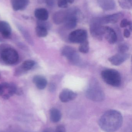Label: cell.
<instances>
[{"instance_id": "obj_1", "label": "cell", "mask_w": 132, "mask_h": 132, "mask_svg": "<svg viewBox=\"0 0 132 132\" xmlns=\"http://www.w3.org/2000/svg\"><path fill=\"white\" fill-rule=\"evenodd\" d=\"M123 121L122 115L118 111L110 110L100 117L99 125L105 132H115L121 126Z\"/></svg>"}, {"instance_id": "obj_2", "label": "cell", "mask_w": 132, "mask_h": 132, "mask_svg": "<svg viewBox=\"0 0 132 132\" xmlns=\"http://www.w3.org/2000/svg\"><path fill=\"white\" fill-rule=\"evenodd\" d=\"M101 76L104 81L108 84L114 87H118L121 84V77L119 71L114 69L104 70Z\"/></svg>"}, {"instance_id": "obj_3", "label": "cell", "mask_w": 132, "mask_h": 132, "mask_svg": "<svg viewBox=\"0 0 132 132\" xmlns=\"http://www.w3.org/2000/svg\"><path fill=\"white\" fill-rule=\"evenodd\" d=\"M88 99L95 102H101L105 98V94L97 82H91L85 93Z\"/></svg>"}, {"instance_id": "obj_4", "label": "cell", "mask_w": 132, "mask_h": 132, "mask_svg": "<svg viewBox=\"0 0 132 132\" xmlns=\"http://www.w3.org/2000/svg\"><path fill=\"white\" fill-rule=\"evenodd\" d=\"M0 57L2 61L9 65H12L18 62L19 55L16 50L10 47L1 49Z\"/></svg>"}, {"instance_id": "obj_5", "label": "cell", "mask_w": 132, "mask_h": 132, "mask_svg": "<svg viewBox=\"0 0 132 132\" xmlns=\"http://www.w3.org/2000/svg\"><path fill=\"white\" fill-rule=\"evenodd\" d=\"M62 54L72 64L79 65L81 63V59L76 50L69 46H65L62 50Z\"/></svg>"}, {"instance_id": "obj_6", "label": "cell", "mask_w": 132, "mask_h": 132, "mask_svg": "<svg viewBox=\"0 0 132 132\" xmlns=\"http://www.w3.org/2000/svg\"><path fill=\"white\" fill-rule=\"evenodd\" d=\"M105 31V26L99 23L96 18L93 19L90 26V32L94 38L101 41L103 39Z\"/></svg>"}, {"instance_id": "obj_7", "label": "cell", "mask_w": 132, "mask_h": 132, "mask_svg": "<svg viewBox=\"0 0 132 132\" xmlns=\"http://www.w3.org/2000/svg\"><path fill=\"white\" fill-rule=\"evenodd\" d=\"M79 13V12L76 9L67 11V15L64 22L65 27L67 29H73L76 27Z\"/></svg>"}, {"instance_id": "obj_8", "label": "cell", "mask_w": 132, "mask_h": 132, "mask_svg": "<svg viewBox=\"0 0 132 132\" xmlns=\"http://www.w3.org/2000/svg\"><path fill=\"white\" fill-rule=\"evenodd\" d=\"M87 32L86 30L79 29L70 33L68 39L71 42L81 44L87 39Z\"/></svg>"}, {"instance_id": "obj_9", "label": "cell", "mask_w": 132, "mask_h": 132, "mask_svg": "<svg viewBox=\"0 0 132 132\" xmlns=\"http://www.w3.org/2000/svg\"><path fill=\"white\" fill-rule=\"evenodd\" d=\"M123 16L121 12L115 13L102 18H96L98 22L101 25L104 24H114L118 22Z\"/></svg>"}, {"instance_id": "obj_10", "label": "cell", "mask_w": 132, "mask_h": 132, "mask_svg": "<svg viewBox=\"0 0 132 132\" xmlns=\"http://www.w3.org/2000/svg\"><path fill=\"white\" fill-rule=\"evenodd\" d=\"M77 96L76 93L69 89H64L59 95L60 100L63 102H67L74 100Z\"/></svg>"}, {"instance_id": "obj_11", "label": "cell", "mask_w": 132, "mask_h": 132, "mask_svg": "<svg viewBox=\"0 0 132 132\" xmlns=\"http://www.w3.org/2000/svg\"><path fill=\"white\" fill-rule=\"evenodd\" d=\"M129 57V55L127 53H119L108 59V61L114 65L118 66L122 64Z\"/></svg>"}, {"instance_id": "obj_12", "label": "cell", "mask_w": 132, "mask_h": 132, "mask_svg": "<svg viewBox=\"0 0 132 132\" xmlns=\"http://www.w3.org/2000/svg\"><path fill=\"white\" fill-rule=\"evenodd\" d=\"M104 36L108 42L111 44H114L118 39L117 34L115 31L108 26H105Z\"/></svg>"}, {"instance_id": "obj_13", "label": "cell", "mask_w": 132, "mask_h": 132, "mask_svg": "<svg viewBox=\"0 0 132 132\" xmlns=\"http://www.w3.org/2000/svg\"><path fill=\"white\" fill-rule=\"evenodd\" d=\"M12 6L15 11L24 10L29 3V0H11Z\"/></svg>"}, {"instance_id": "obj_14", "label": "cell", "mask_w": 132, "mask_h": 132, "mask_svg": "<svg viewBox=\"0 0 132 132\" xmlns=\"http://www.w3.org/2000/svg\"><path fill=\"white\" fill-rule=\"evenodd\" d=\"M11 26L8 22L4 21L0 22V32L5 38H9L11 35Z\"/></svg>"}, {"instance_id": "obj_15", "label": "cell", "mask_w": 132, "mask_h": 132, "mask_svg": "<svg viewBox=\"0 0 132 132\" xmlns=\"http://www.w3.org/2000/svg\"><path fill=\"white\" fill-rule=\"evenodd\" d=\"M33 82L38 89L43 90L47 85V81L43 76L36 75L33 78Z\"/></svg>"}, {"instance_id": "obj_16", "label": "cell", "mask_w": 132, "mask_h": 132, "mask_svg": "<svg viewBox=\"0 0 132 132\" xmlns=\"http://www.w3.org/2000/svg\"><path fill=\"white\" fill-rule=\"evenodd\" d=\"M100 6L102 9L107 11H112L116 7L114 0H98Z\"/></svg>"}, {"instance_id": "obj_17", "label": "cell", "mask_w": 132, "mask_h": 132, "mask_svg": "<svg viewBox=\"0 0 132 132\" xmlns=\"http://www.w3.org/2000/svg\"><path fill=\"white\" fill-rule=\"evenodd\" d=\"M67 11H60L56 12L53 16V21L56 24H60L64 22L67 15Z\"/></svg>"}, {"instance_id": "obj_18", "label": "cell", "mask_w": 132, "mask_h": 132, "mask_svg": "<svg viewBox=\"0 0 132 132\" xmlns=\"http://www.w3.org/2000/svg\"><path fill=\"white\" fill-rule=\"evenodd\" d=\"M34 14L35 17L40 21H46L49 18V12L45 9H37L35 10Z\"/></svg>"}, {"instance_id": "obj_19", "label": "cell", "mask_w": 132, "mask_h": 132, "mask_svg": "<svg viewBox=\"0 0 132 132\" xmlns=\"http://www.w3.org/2000/svg\"><path fill=\"white\" fill-rule=\"evenodd\" d=\"M50 116L51 121L52 122L56 123L60 121L62 117V114L59 110L57 109L53 108L50 111Z\"/></svg>"}, {"instance_id": "obj_20", "label": "cell", "mask_w": 132, "mask_h": 132, "mask_svg": "<svg viewBox=\"0 0 132 132\" xmlns=\"http://www.w3.org/2000/svg\"><path fill=\"white\" fill-rule=\"evenodd\" d=\"M35 65L34 61L32 60H27L25 61L20 67L21 69L24 72L31 70Z\"/></svg>"}, {"instance_id": "obj_21", "label": "cell", "mask_w": 132, "mask_h": 132, "mask_svg": "<svg viewBox=\"0 0 132 132\" xmlns=\"http://www.w3.org/2000/svg\"><path fill=\"white\" fill-rule=\"evenodd\" d=\"M36 32L37 36L41 38L46 37L48 35L47 29L40 26H38L36 28Z\"/></svg>"}, {"instance_id": "obj_22", "label": "cell", "mask_w": 132, "mask_h": 132, "mask_svg": "<svg viewBox=\"0 0 132 132\" xmlns=\"http://www.w3.org/2000/svg\"><path fill=\"white\" fill-rule=\"evenodd\" d=\"M18 28L19 30V31H21V33L22 34L24 38L27 40V42H29V43L31 44V45L32 44L33 42L32 39L31 38V36H30V35H29L28 32L26 31L25 29L23 28L22 26H19V25H18Z\"/></svg>"}, {"instance_id": "obj_23", "label": "cell", "mask_w": 132, "mask_h": 132, "mask_svg": "<svg viewBox=\"0 0 132 132\" xmlns=\"http://www.w3.org/2000/svg\"><path fill=\"white\" fill-rule=\"evenodd\" d=\"M89 50V42L87 39L81 43L79 47V51L81 53H87Z\"/></svg>"}, {"instance_id": "obj_24", "label": "cell", "mask_w": 132, "mask_h": 132, "mask_svg": "<svg viewBox=\"0 0 132 132\" xmlns=\"http://www.w3.org/2000/svg\"><path fill=\"white\" fill-rule=\"evenodd\" d=\"M18 88L16 85L14 83L9 84L8 87L7 89L8 90V94L10 97L13 96L14 94H16Z\"/></svg>"}, {"instance_id": "obj_25", "label": "cell", "mask_w": 132, "mask_h": 132, "mask_svg": "<svg viewBox=\"0 0 132 132\" xmlns=\"http://www.w3.org/2000/svg\"><path fill=\"white\" fill-rule=\"evenodd\" d=\"M74 0H59L57 3L58 7L61 8H66L68 7V4H72Z\"/></svg>"}, {"instance_id": "obj_26", "label": "cell", "mask_w": 132, "mask_h": 132, "mask_svg": "<svg viewBox=\"0 0 132 132\" xmlns=\"http://www.w3.org/2000/svg\"><path fill=\"white\" fill-rule=\"evenodd\" d=\"M129 49V47L128 45L126 44H121L119 45L118 46L119 53H127Z\"/></svg>"}, {"instance_id": "obj_27", "label": "cell", "mask_w": 132, "mask_h": 132, "mask_svg": "<svg viewBox=\"0 0 132 132\" xmlns=\"http://www.w3.org/2000/svg\"><path fill=\"white\" fill-rule=\"evenodd\" d=\"M127 26H129V29H132V22L131 21H128L126 19H122L120 23V26L121 28H125Z\"/></svg>"}, {"instance_id": "obj_28", "label": "cell", "mask_w": 132, "mask_h": 132, "mask_svg": "<svg viewBox=\"0 0 132 132\" xmlns=\"http://www.w3.org/2000/svg\"><path fill=\"white\" fill-rule=\"evenodd\" d=\"M119 5L122 8L125 9H129L131 8V4L126 2H122L121 1H119Z\"/></svg>"}, {"instance_id": "obj_29", "label": "cell", "mask_w": 132, "mask_h": 132, "mask_svg": "<svg viewBox=\"0 0 132 132\" xmlns=\"http://www.w3.org/2000/svg\"><path fill=\"white\" fill-rule=\"evenodd\" d=\"M45 21H40L38 22V26L45 27L46 29L49 28L50 27L49 24L48 22H45Z\"/></svg>"}, {"instance_id": "obj_30", "label": "cell", "mask_w": 132, "mask_h": 132, "mask_svg": "<svg viewBox=\"0 0 132 132\" xmlns=\"http://www.w3.org/2000/svg\"><path fill=\"white\" fill-rule=\"evenodd\" d=\"M55 131L56 132H66L65 127L62 125H60L57 126Z\"/></svg>"}, {"instance_id": "obj_31", "label": "cell", "mask_w": 132, "mask_h": 132, "mask_svg": "<svg viewBox=\"0 0 132 132\" xmlns=\"http://www.w3.org/2000/svg\"><path fill=\"white\" fill-rule=\"evenodd\" d=\"M131 35L130 30L128 29H125L124 31V36L125 38H129Z\"/></svg>"}, {"instance_id": "obj_32", "label": "cell", "mask_w": 132, "mask_h": 132, "mask_svg": "<svg viewBox=\"0 0 132 132\" xmlns=\"http://www.w3.org/2000/svg\"><path fill=\"white\" fill-rule=\"evenodd\" d=\"M56 86L54 84H50V85L49 87V90L51 92H53L56 90Z\"/></svg>"}, {"instance_id": "obj_33", "label": "cell", "mask_w": 132, "mask_h": 132, "mask_svg": "<svg viewBox=\"0 0 132 132\" xmlns=\"http://www.w3.org/2000/svg\"><path fill=\"white\" fill-rule=\"evenodd\" d=\"M4 88H3L2 84H0V96H2L4 94Z\"/></svg>"}, {"instance_id": "obj_34", "label": "cell", "mask_w": 132, "mask_h": 132, "mask_svg": "<svg viewBox=\"0 0 132 132\" xmlns=\"http://www.w3.org/2000/svg\"><path fill=\"white\" fill-rule=\"evenodd\" d=\"M22 94V90L21 89V88H18L15 94H17L18 95H21Z\"/></svg>"}, {"instance_id": "obj_35", "label": "cell", "mask_w": 132, "mask_h": 132, "mask_svg": "<svg viewBox=\"0 0 132 132\" xmlns=\"http://www.w3.org/2000/svg\"><path fill=\"white\" fill-rule=\"evenodd\" d=\"M43 132H56V131H53L52 129H45Z\"/></svg>"}, {"instance_id": "obj_36", "label": "cell", "mask_w": 132, "mask_h": 132, "mask_svg": "<svg viewBox=\"0 0 132 132\" xmlns=\"http://www.w3.org/2000/svg\"><path fill=\"white\" fill-rule=\"evenodd\" d=\"M38 2L40 3H43L46 2V0H38Z\"/></svg>"}, {"instance_id": "obj_37", "label": "cell", "mask_w": 132, "mask_h": 132, "mask_svg": "<svg viewBox=\"0 0 132 132\" xmlns=\"http://www.w3.org/2000/svg\"><path fill=\"white\" fill-rule=\"evenodd\" d=\"M126 2H128V3H129V4H132V0H125Z\"/></svg>"}, {"instance_id": "obj_38", "label": "cell", "mask_w": 132, "mask_h": 132, "mask_svg": "<svg viewBox=\"0 0 132 132\" xmlns=\"http://www.w3.org/2000/svg\"><path fill=\"white\" fill-rule=\"evenodd\" d=\"M0 77H1V75H0Z\"/></svg>"}]
</instances>
